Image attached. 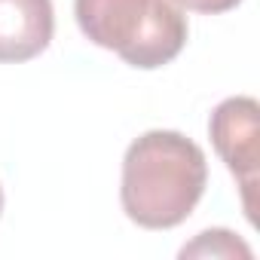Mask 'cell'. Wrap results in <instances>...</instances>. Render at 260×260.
Wrapping results in <instances>:
<instances>
[{
	"label": "cell",
	"mask_w": 260,
	"mask_h": 260,
	"mask_svg": "<svg viewBox=\"0 0 260 260\" xmlns=\"http://www.w3.org/2000/svg\"><path fill=\"white\" fill-rule=\"evenodd\" d=\"M208 162L196 141L181 132L153 128L128 144L119 199L144 230H172L190 217L205 193Z\"/></svg>",
	"instance_id": "6da1fadb"
},
{
	"label": "cell",
	"mask_w": 260,
	"mask_h": 260,
	"mask_svg": "<svg viewBox=\"0 0 260 260\" xmlns=\"http://www.w3.org/2000/svg\"><path fill=\"white\" fill-rule=\"evenodd\" d=\"M74 16L86 40L141 71L169 64L187 43L178 0H74Z\"/></svg>",
	"instance_id": "7a4b0ae2"
},
{
	"label": "cell",
	"mask_w": 260,
	"mask_h": 260,
	"mask_svg": "<svg viewBox=\"0 0 260 260\" xmlns=\"http://www.w3.org/2000/svg\"><path fill=\"white\" fill-rule=\"evenodd\" d=\"M257 101L254 98H226L211 113L208 132L214 150L226 162V169L239 178L242 202L248 217L254 220V187H257V162H260V125H257Z\"/></svg>",
	"instance_id": "3957f363"
},
{
	"label": "cell",
	"mask_w": 260,
	"mask_h": 260,
	"mask_svg": "<svg viewBox=\"0 0 260 260\" xmlns=\"http://www.w3.org/2000/svg\"><path fill=\"white\" fill-rule=\"evenodd\" d=\"M52 31V0H0V61H28L40 55Z\"/></svg>",
	"instance_id": "277c9868"
},
{
	"label": "cell",
	"mask_w": 260,
	"mask_h": 260,
	"mask_svg": "<svg viewBox=\"0 0 260 260\" xmlns=\"http://www.w3.org/2000/svg\"><path fill=\"white\" fill-rule=\"evenodd\" d=\"M251 257V248L236 239L230 230H205L193 245L181 251V257Z\"/></svg>",
	"instance_id": "5b68a950"
},
{
	"label": "cell",
	"mask_w": 260,
	"mask_h": 260,
	"mask_svg": "<svg viewBox=\"0 0 260 260\" xmlns=\"http://www.w3.org/2000/svg\"><path fill=\"white\" fill-rule=\"evenodd\" d=\"M181 10H193V13H208V16H217V13H226L233 7H239L242 0H178Z\"/></svg>",
	"instance_id": "8992f818"
},
{
	"label": "cell",
	"mask_w": 260,
	"mask_h": 260,
	"mask_svg": "<svg viewBox=\"0 0 260 260\" xmlns=\"http://www.w3.org/2000/svg\"><path fill=\"white\" fill-rule=\"evenodd\" d=\"M0 211H4V190H0Z\"/></svg>",
	"instance_id": "52a82bcc"
}]
</instances>
